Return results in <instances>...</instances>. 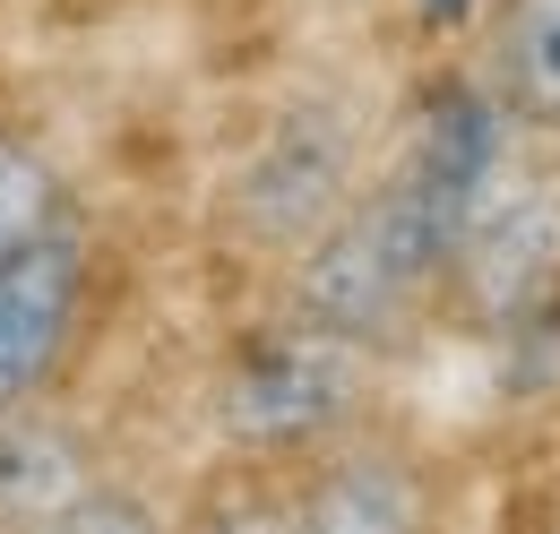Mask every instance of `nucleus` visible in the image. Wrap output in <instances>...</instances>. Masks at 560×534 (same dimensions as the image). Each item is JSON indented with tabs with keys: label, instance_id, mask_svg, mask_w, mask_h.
I'll use <instances>...</instances> for the list:
<instances>
[{
	"label": "nucleus",
	"instance_id": "f257e3e1",
	"mask_svg": "<svg viewBox=\"0 0 560 534\" xmlns=\"http://www.w3.org/2000/svg\"><path fill=\"white\" fill-rule=\"evenodd\" d=\"M509 138L517 130L491 113L483 86L431 95L415 130L371 155L353 199L277 267V311H293L328 336H353L371 353L415 336L448 302L466 207H475V190H483V173L500 164Z\"/></svg>",
	"mask_w": 560,
	"mask_h": 534
},
{
	"label": "nucleus",
	"instance_id": "f03ea898",
	"mask_svg": "<svg viewBox=\"0 0 560 534\" xmlns=\"http://www.w3.org/2000/svg\"><path fill=\"white\" fill-rule=\"evenodd\" d=\"M380 362H388V353L311 328V320H293V311L259 320L208 380L215 449L242 457V466H259V474H284L293 457H311V449H328V440H346V431L371 422Z\"/></svg>",
	"mask_w": 560,
	"mask_h": 534
},
{
	"label": "nucleus",
	"instance_id": "7ed1b4c3",
	"mask_svg": "<svg viewBox=\"0 0 560 534\" xmlns=\"http://www.w3.org/2000/svg\"><path fill=\"white\" fill-rule=\"evenodd\" d=\"M380 155V121L353 86H302L284 95L259 130L233 147L224 182H215V233L242 259L284 267L337 207L353 199V182Z\"/></svg>",
	"mask_w": 560,
	"mask_h": 534
},
{
	"label": "nucleus",
	"instance_id": "20e7f679",
	"mask_svg": "<svg viewBox=\"0 0 560 534\" xmlns=\"http://www.w3.org/2000/svg\"><path fill=\"white\" fill-rule=\"evenodd\" d=\"M104 311V242L86 216H52L0 251V405L61 397Z\"/></svg>",
	"mask_w": 560,
	"mask_h": 534
},
{
	"label": "nucleus",
	"instance_id": "39448f33",
	"mask_svg": "<svg viewBox=\"0 0 560 534\" xmlns=\"http://www.w3.org/2000/svg\"><path fill=\"white\" fill-rule=\"evenodd\" d=\"M552 285H560V164L552 147L517 138V147H500V164L466 207L448 302L475 320H526L552 302Z\"/></svg>",
	"mask_w": 560,
	"mask_h": 534
},
{
	"label": "nucleus",
	"instance_id": "423d86ee",
	"mask_svg": "<svg viewBox=\"0 0 560 534\" xmlns=\"http://www.w3.org/2000/svg\"><path fill=\"white\" fill-rule=\"evenodd\" d=\"M147 500L130 466L78 422L61 397L0 405V526L18 534H78V526H147Z\"/></svg>",
	"mask_w": 560,
	"mask_h": 534
},
{
	"label": "nucleus",
	"instance_id": "0eeeda50",
	"mask_svg": "<svg viewBox=\"0 0 560 534\" xmlns=\"http://www.w3.org/2000/svg\"><path fill=\"white\" fill-rule=\"evenodd\" d=\"M284 526H319V534H406L440 518V483L415 449L380 440L371 422L293 457L284 466V500H277Z\"/></svg>",
	"mask_w": 560,
	"mask_h": 534
},
{
	"label": "nucleus",
	"instance_id": "6e6552de",
	"mask_svg": "<svg viewBox=\"0 0 560 534\" xmlns=\"http://www.w3.org/2000/svg\"><path fill=\"white\" fill-rule=\"evenodd\" d=\"M475 86L535 147H560V0H483Z\"/></svg>",
	"mask_w": 560,
	"mask_h": 534
},
{
	"label": "nucleus",
	"instance_id": "1a4fd4ad",
	"mask_svg": "<svg viewBox=\"0 0 560 534\" xmlns=\"http://www.w3.org/2000/svg\"><path fill=\"white\" fill-rule=\"evenodd\" d=\"M70 173L52 164V147L26 130H0V251L9 242H26L35 224H52V216H70Z\"/></svg>",
	"mask_w": 560,
	"mask_h": 534
}]
</instances>
